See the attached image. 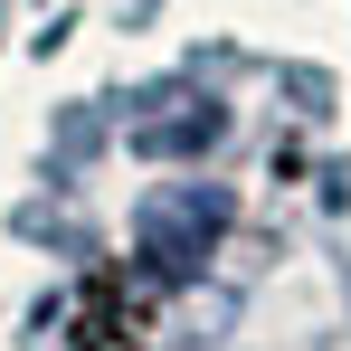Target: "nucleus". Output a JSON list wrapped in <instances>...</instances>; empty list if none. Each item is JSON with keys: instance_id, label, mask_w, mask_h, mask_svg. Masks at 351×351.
I'll return each instance as SVG.
<instances>
[{"instance_id": "1", "label": "nucleus", "mask_w": 351, "mask_h": 351, "mask_svg": "<svg viewBox=\"0 0 351 351\" xmlns=\"http://www.w3.org/2000/svg\"><path fill=\"white\" fill-rule=\"evenodd\" d=\"M219 237V199H199V190H171V199H152L143 209V256L180 276V266H199V247Z\"/></svg>"}]
</instances>
